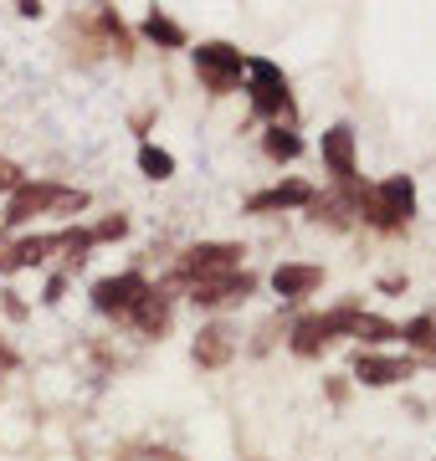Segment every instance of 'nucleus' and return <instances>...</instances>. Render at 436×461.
Segmentation results:
<instances>
[{
    "label": "nucleus",
    "mask_w": 436,
    "mask_h": 461,
    "mask_svg": "<svg viewBox=\"0 0 436 461\" xmlns=\"http://www.w3.org/2000/svg\"><path fill=\"white\" fill-rule=\"evenodd\" d=\"M144 32L154 36V41H165V47H185V32L175 26V21H165V16H150V26Z\"/></svg>",
    "instance_id": "14"
},
{
    "label": "nucleus",
    "mask_w": 436,
    "mask_h": 461,
    "mask_svg": "<svg viewBox=\"0 0 436 461\" xmlns=\"http://www.w3.org/2000/svg\"><path fill=\"white\" fill-rule=\"evenodd\" d=\"M247 72H252V98L262 113H277V108H287V83L283 72L272 62H247Z\"/></svg>",
    "instance_id": "6"
},
{
    "label": "nucleus",
    "mask_w": 436,
    "mask_h": 461,
    "mask_svg": "<svg viewBox=\"0 0 436 461\" xmlns=\"http://www.w3.org/2000/svg\"><path fill=\"white\" fill-rule=\"evenodd\" d=\"M319 282H323V267H277L272 287H277L283 297H308Z\"/></svg>",
    "instance_id": "10"
},
{
    "label": "nucleus",
    "mask_w": 436,
    "mask_h": 461,
    "mask_svg": "<svg viewBox=\"0 0 436 461\" xmlns=\"http://www.w3.org/2000/svg\"><path fill=\"white\" fill-rule=\"evenodd\" d=\"M144 293H150V287H144V277H134V272H129V277L98 282V287H93V303H98L103 313H134L139 303H144Z\"/></svg>",
    "instance_id": "5"
},
{
    "label": "nucleus",
    "mask_w": 436,
    "mask_h": 461,
    "mask_svg": "<svg viewBox=\"0 0 436 461\" xmlns=\"http://www.w3.org/2000/svg\"><path fill=\"white\" fill-rule=\"evenodd\" d=\"M195 67H201V77L216 93H232L236 83H241V72H247V57L236 47H226V41H211V47L195 51Z\"/></svg>",
    "instance_id": "2"
},
{
    "label": "nucleus",
    "mask_w": 436,
    "mask_h": 461,
    "mask_svg": "<svg viewBox=\"0 0 436 461\" xmlns=\"http://www.w3.org/2000/svg\"><path fill=\"white\" fill-rule=\"evenodd\" d=\"M411 211H416V190H411V180H405V175H395V180H386V185H375V190H359V215H365L369 226L395 230L401 221H411Z\"/></svg>",
    "instance_id": "1"
},
{
    "label": "nucleus",
    "mask_w": 436,
    "mask_h": 461,
    "mask_svg": "<svg viewBox=\"0 0 436 461\" xmlns=\"http://www.w3.org/2000/svg\"><path fill=\"white\" fill-rule=\"evenodd\" d=\"M268 149H272V154H277V159H293V154H298V139H293V133H283V129H272L268 133Z\"/></svg>",
    "instance_id": "17"
},
{
    "label": "nucleus",
    "mask_w": 436,
    "mask_h": 461,
    "mask_svg": "<svg viewBox=\"0 0 436 461\" xmlns=\"http://www.w3.org/2000/svg\"><path fill=\"white\" fill-rule=\"evenodd\" d=\"M0 185H21V180H16V169H11V165H0Z\"/></svg>",
    "instance_id": "18"
},
{
    "label": "nucleus",
    "mask_w": 436,
    "mask_h": 461,
    "mask_svg": "<svg viewBox=\"0 0 436 461\" xmlns=\"http://www.w3.org/2000/svg\"><path fill=\"white\" fill-rule=\"evenodd\" d=\"M308 185H277V190H268V195L252 200V211H277V205H308Z\"/></svg>",
    "instance_id": "12"
},
{
    "label": "nucleus",
    "mask_w": 436,
    "mask_h": 461,
    "mask_svg": "<svg viewBox=\"0 0 436 461\" xmlns=\"http://www.w3.org/2000/svg\"><path fill=\"white\" fill-rule=\"evenodd\" d=\"M354 375L365 384H395V379H411V359H380V354H359Z\"/></svg>",
    "instance_id": "9"
},
{
    "label": "nucleus",
    "mask_w": 436,
    "mask_h": 461,
    "mask_svg": "<svg viewBox=\"0 0 436 461\" xmlns=\"http://www.w3.org/2000/svg\"><path fill=\"white\" fill-rule=\"evenodd\" d=\"M247 293H252V277L247 272H226V277L195 282V308H221V303H236Z\"/></svg>",
    "instance_id": "7"
},
{
    "label": "nucleus",
    "mask_w": 436,
    "mask_h": 461,
    "mask_svg": "<svg viewBox=\"0 0 436 461\" xmlns=\"http://www.w3.org/2000/svg\"><path fill=\"white\" fill-rule=\"evenodd\" d=\"M354 318H359V308H339L329 318H303L298 329H293V348L298 354H319L334 333H354Z\"/></svg>",
    "instance_id": "3"
},
{
    "label": "nucleus",
    "mask_w": 436,
    "mask_h": 461,
    "mask_svg": "<svg viewBox=\"0 0 436 461\" xmlns=\"http://www.w3.org/2000/svg\"><path fill=\"white\" fill-rule=\"evenodd\" d=\"M323 165L334 169L339 185H354V133L350 129H329L323 133Z\"/></svg>",
    "instance_id": "8"
},
{
    "label": "nucleus",
    "mask_w": 436,
    "mask_h": 461,
    "mask_svg": "<svg viewBox=\"0 0 436 461\" xmlns=\"http://www.w3.org/2000/svg\"><path fill=\"white\" fill-rule=\"evenodd\" d=\"M236 257H241V247H226V241H216V247H195V251H185L180 277H190V282L226 277V272H236Z\"/></svg>",
    "instance_id": "4"
},
{
    "label": "nucleus",
    "mask_w": 436,
    "mask_h": 461,
    "mask_svg": "<svg viewBox=\"0 0 436 461\" xmlns=\"http://www.w3.org/2000/svg\"><path fill=\"white\" fill-rule=\"evenodd\" d=\"M139 165H144V175H150V180H165L169 169H175V159H169V154H159V149H144V154H139Z\"/></svg>",
    "instance_id": "15"
},
{
    "label": "nucleus",
    "mask_w": 436,
    "mask_h": 461,
    "mask_svg": "<svg viewBox=\"0 0 436 461\" xmlns=\"http://www.w3.org/2000/svg\"><path fill=\"white\" fill-rule=\"evenodd\" d=\"M134 318H139V329H144V333H159V329H165V297H159V293H144V303H139V308H134Z\"/></svg>",
    "instance_id": "13"
},
{
    "label": "nucleus",
    "mask_w": 436,
    "mask_h": 461,
    "mask_svg": "<svg viewBox=\"0 0 436 461\" xmlns=\"http://www.w3.org/2000/svg\"><path fill=\"white\" fill-rule=\"evenodd\" d=\"M354 333H359V339H390V333H395V323H386V318H354Z\"/></svg>",
    "instance_id": "16"
},
{
    "label": "nucleus",
    "mask_w": 436,
    "mask_h": 461,
    "mask_svg": "<svg viewBox=\"0 0 436 461\" xmlns=\"http://www.w3.org/2000/svg\"><path fill=\"white\" fill-rule=\"evenodd\" d=\"M195 359L201 364H226L232 359V333L226 329H205L201 344H195Z\"/></svg>",
    "instance_id": "11"
}]
</instances>
